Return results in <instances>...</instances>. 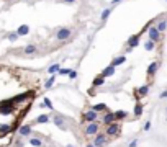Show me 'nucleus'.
Masks as SVG:
<instances>
[{
	"label": "nucleus",
	"mask_w": 167,
	"mask_h": 147,
	"mask_svg": "<svg viewBox=\"0 0 167 147\" xmlns=\"http://www.w3.org/2000/svg\"><path fill=\"white\" fill-rule=\"evenodd\" d=\"M154 48V44H152V41H149V43H146V49H152Z\"/></svg>",
	"instance_id": "7"
},
{
	"label": "nucleus",
	"mask_w": 167,
	"mask_h": 147,
	"mask_svg": "<svg viewBox=\"0 0 167 147\" xmlns=\"http://www.w3.org/2000/svg\"><path fill=\"white\" fill-rule=\"evenodd\" d=\"M149 36H151L152 41H157L159 39V30H157V28H152V30L149 31Z\"/></svg>",
	"instance_id": "3"
},
{
	"label": "nucleus",
	"mask_w": 167,
	"mask_h": 147,
	"mask_svg": "<svg viewBox=\"0 0 167 147\" xmlns=\"http://www.w3.org/2000/svg\"><path fill=\"white\" fill-rule=\"evenodd\" d=\"M69 36H71V31H69V30H61L57 33V38H59V39H67Z\"/></svg>",
	"instance_id": "2"
},
{
	"label": "nucleus",
	"mask_w": 167,
	"mask_h": 147,
	"mask_svg": "<svg viewBox=\"0 0 167 147\" xmlns=\"http://www.w3.org/2000/svg\"><path fill=\"white\" fill-rule=\"evenodd\" d=\"M166 26H167V23H166V22H161V23H159V28H157V30H159V31H164Z\"/></svg>",
	"instance_id": "5"
},
{
	"label": "nucleus",
	"mask_w": 167,
	"mask_h": 147,
	"mask_svg": "<svg viewBox=\"0 0 167 147\" xmlns=\"http://www.w3.org/2000/svg\"><path fill=\"white\" fill-rule=\"evenodd\" d=\"M128 44H130L131 48H134V46H136V44H138V36H133L130 41H128Z\"/></svg>",
	"instance_id": "4"
},
{
	"label": "nucleus",
	"mask_w": 167,
	"mask_h": 147,
	"mask_svg": "<svg viewBox=\"0 0 167 147\" xmlns=\"http://www.w3.org/2000/svg\"><path fill=\"white\" fill-rule=\"evenodd\" d=\"M34 51V46H30V48H26V52H33Z\"/></svg>",
	"instance_id": "8"
},
{
	"label": "nucleus",
	"mask_w": 167,
	"mask_h": 147,
	"mask_svg": "<svg viewBox=\"0 0 167 147\" xmlns=\"http://www.w3.org/2000/svg\"><path fill=\"white\" fill-rule=\"evenodd\" d=\"M40 95V82L31 72L0 64V147L15 141Z\"/></svg>",
	"instance_id": "1"
},
{
	"label": "nucleus",
	"mask_w": 167,
	"mask_h": 147,
	"mask_svg": "<svg viewBox=\"0 0 167 147\" xmlns=\"http://www.w3.org/2000/svg\"><path fill=\"white\" fill-rule=\"evenodd\" d=\"M66 3H72V2H75V0H64Z\"/></svg>",
	"instance_id": "9"
},
{
	"label": "nucleus",
	"mask_w": 167,
	"mask_h": 147,
	"mask_svg": "<svg viewBox=\"0 0 167 147\" xmlns=\"http://www.w3.org/2000/svg\"><path fill=\"white\" fill-rule=\"evenodd\" d=\"M108 15H110V10H105V12L102 13V18L105 20V18H107V16H108Z\"/></svg>",
	"instance_id": "6"
}]
</instances>
